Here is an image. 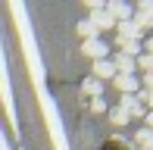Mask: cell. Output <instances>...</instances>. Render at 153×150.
I'll return each instance as SVG.
<instances>
[{"label":"cell","mask_w":153,"mask_h":150,"mask_svg":"<svg viewBox=\"0 0 153 150\" xmlns=\"http://www.w3.org/2000/svg\"><path fill=\"white\" fill-rule=\"evenodd\" d=\"M10 16L16 19V31H19V44H22L25 63H28V75H31V85H34V91H41V88H47V72H44V59H41L38 41H34V35H31L28 10H25L22 3H10Z\"/></svg>","instance_id":"1"},{"label":"cell","mask_w":153,"mask_h":150,"mask_svg":"<svg viewBox=\"0 0 153 150\" xmlns=\"http://www.w3.org/2000/svg\"><path fill=\"white\" fill-rule=\"evenodd\" d=\"M38 100H41V113H44V122H47V131H50L53 150H69V138H66V128H62L56 100L50 97V91H47V88H41V91H38Z\"/></svg>","instance_id":"2"},{"label":"cell","mask_w":153,"mask_h":150,"mask_svg":"<svg viewBox=\"0 0 153 150\" xmlns=\"http://www.w3.org/2000/svg\"><path fill=\"white\" fill-rule=\"evenodd\" d=\"M0 100H3V110H6V116H10V128L19 131L16 100H13V85H10V69H6V56H3V41H0Z\"/></svg>","instance_id":"3"},{"label":"cell","mask_w":153,"mask_h":150,"mask_svg":"<svg viewBox=\"0 0 153 150\" xmlns=\"http://www.w3.org/2000/svg\"><path fill=\"white\" fill-rule=\"evenodd\" d=\"M103 10H106V16L113 19V22H128V19L134 16V10H131L128 3H122V0H109V3H103Z\"/></svg>","instance_id":"4"},{"label":"cell","mask_w":153,"mask_h":150,"mask_svg":"<svg viewBox=\"0 0 153 150\" xmlns=\"http://www.w3.org/2000/svg\"><path fill=\"white\" fill-rule=\"evenodd\" d=\"M81 50H85V56H91V59H109V47L103 44L100 38L85 41V44H81Z\"/></svg>","instance_id":"5"},{"label":"cell","mask_w":153,"mask_h":150,"mask_svg":"<svg viewBox=\"0 0 153 150\" xmlns=\"http://www.w3.org/2000/svg\"><path fill=\"white\" fill-rule=\"evenodd\" d=\"M116 28H119V38H125V41H144V28L134 22V19H128V22H116Z\"/></svg>","instance_id":"6"},{"label":"cell","mask_w":153,"mask_h":150,"mask_svg":"<svg viewBox=\"0 0 153 150\" xmlns=\"http://www.w3.org/2000/svg\"><path fill=\"white\" fill-rule=\"evenodd\" d=\"M119 106H122L125 113H128V119H141V116H144V103L134 97V94H122Z\"/></svg>","instance_id":"7"},{"label":"cell","mask_w":153,"mask_h":150,"mask_svg":"<svg viewBox=\"0 0 153 150\" xmlns=\"http://www.w3.org/2000/svg\"><path fill=\"white\" fill-rule=\"evenodd\" d=\"M94 78L103 81V78H116V66L113 59H94Z\"/></svg>","instance_id":"8"},{"label":"cell","mask_w":153,"mask_h":150,"mask_svg":"<svg viewBox=\"0 0 153 150\" xmlns=\"http://www.w3.org/2000/svg\"><path fill=\"white\" fill-rule=\"evenodd\" d=\"M113 66H116V75H134V69H137V63L131 56H125V53H119L113 59Z\"/></svg>","instance_id":"9"},{"label":"cell","mask_w":153,"mask_h":150,"mask_svg":"<svg viewBox=\"0 0 153 150\" xmlns=\"http://www.w3.org/2000/svg\"><path fill=\"white\" fill-rule=\"evenodd\" d=\"M81 94H88V97H103V81H97L94 75H88L85 81H81Z\"/></svg>","instance_id":"10"},{"label":"cell","mask_w":153,"mask_h":150,"mask_svg":"<svg viewBox=\"0 0 153 150\" xmlns=\"http://www.w3.org/2000/svg\"><path fill=\"white\" fill-rule=\"evenodd\" d=\"M113 81L122 94H137V75H116Z\"/></svg>","instance_id":"11"},{"label":"cell","mask_w":153,"mask_h":150,"mask_svg":"<svg viewBox=\"0 0 153 150\" xmlns=\"http://www.w3.org/2000/svg\"><path fill=\"white\" fill-rule=\"evenodd\" d=\"M88 22H91L97 31H103V28H113V25H116L113 19L106 16V10H97V13H91V19H88Z\"/></svg>","instance_id":"12"},{"label":"cell","mask_w":153,"mask_h":150,"mask_svg":"<svg viewBox=\"0 0 153 150\" xmlns=\"http://www.w3.org/2000/svg\"><path fill=\"white\" fill-rule=\"evenodd\" d=\"M134 141L141 144V150H153V131H150V128H137Z\"/></svg>","instance_id":"13"},{"label":"cell","mask_w":153,"mask_h":150,"mask_svg":"<svg viewBox=\"0 0 153 150\" xmlns=\"http://www.w3.org/2000/svg\"><path fill=\"white\" fill-rule=\"evenodd\" d=\"M109 122H113V125H119V128H122V125H128L131 119H128V113H125L122 106H116V110H109Z\"/></svg>","instance_id":"14"},{"label":"cell","mask_w":153,"mask_h":150,"mask_svg":"<svg viewBox=\"0 0 153 150\" xmlns=\"http://www.w3.org/2000/svg\"><path fill=\"white\" fill-rule=\"evenodd\" d=\"M78 35L85 38V41H91V38H97V28L88 22V19H81V22H78Z\"/></svg>","instance_id":"15"},{"label":"cell","mask_w":153,"mask_h":150,"mask_svg":"<svg viewBox=\"0 0 153 150\" xmlns=\"http://www.w3.org/2000/svg\"><path fill=\"white\" fill-rule=\"evenodd\" d=\"M137 13H141L144 19H150V22H153V0H141V3H137Z\"/></svg>","instance_id":"16"},{"label":"cell","mask_w":153,"mask_h":150,"mask_svg":"<svg viewBox=\"0 0 153 150\" xmlns=\"http://www.w3.org/2000/svg\"><path fill=\"white\" fill-rule=\"evenodd\" d=\"M134 63H137V66H141V69H144V72H153V56H150V53H141V56H137V59H134Z\"/></svg>","instance_id":"17"},{"label":"cell","mask_w":153,"mask_h":150,"mask_svg":"<svg viewBox=\"0 0 153 150\" xmlns=\"http://www.w3.org/2000/svg\"><path fill=\"white\" fill-rule=\"evenodd\" d=\"M134 97H137V100H141V103H147V106H150V110H153V91H147V88H144V91H137V94H134Z\"/></svg>","instance_id":"18"},{"label":"cell","mask_w":153,"mask_h":150,"mask_svg":"<svg viewBox=\"0 0 153 150\" xmlns=\"http://www.w3.org/2000/svg\"><path fill=\"white\" fill-rule=\"evenodd\" d=\"M91 110L94 113H106V100H103V97H94L91 100Z\"/></svg>","instance_id":"19"},{"label":"cell","mask_w":153,"mask_h":150,"mask_svg":"<svg viewBox=\"0 0 153 150\" xmlns=\"http://www.w3.org/2000/svg\"><path fill=\"white\" fill-rule=\"evenodd\" d=\"M141 50H144V53H150V56H153V38H147V41H141Z\"/></svg>","instance_id":"20"},{"label":"cell","mask_w":153,"mask_h":150,"mask_svg":"<svg viewBox=\"0 0 153 150\" xmlns=\"http://www.w3.org/2000/svg\"><path fill=\"white\" fill-rule=\"evenodd\" d=\"M144 85H147V91H153V72H144Z\"/></svg>","instance_id":"21"},{"label":"cell","mask_w":153,"mask_h":150,"mask_svg":"<svg viewBox=\"0 0 153 150\" xmlns=\"http://www.w3.org/2000/svg\"><path fill=\"white\" fill-rule=\"evenodd\" d=\"M0 150H10V141H6V134H3V128H0Z\"/></svg>","instance_id":"22"},{"label":"cell","mask_w":153,"mask_h":150,"mask_svg":"<svg viewBox=\"0 0 153 150\" xmlns=\"http://www.w3.org/2000/svg\"><path fill=\"white\" fill-rule=\"evenodd\" d=\"M144 119H147V125H144V128H150V131H153V110H150V113H144Z\"/></svg>","instance_id":"23"}]
</instances>
